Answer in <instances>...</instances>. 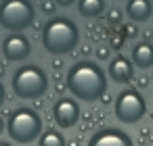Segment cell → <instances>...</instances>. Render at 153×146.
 I'll list each match as a JSON object with an SVG mask.
<instances>
[{
  "instance_id": "cell-20",
  "label": "cell",
  "mask_w": 153,
  "mask_h": 146,
  "mask_svg": "<svg viewBox=\"0 0 153 146\" xmlns=\"http://www.w3.org/2000/svg\"><path fill=\"white\" fill-rule=\"evenodd\" d=\"M55 2H57V7H61V9H69V7H74L76 0H55Z\"/></svg>"
},
{
  "instance_id": "cell-5",
  "label": "cell",
  "mask_w": 153,
  "mask_h": 146,
  "mask_svg": "<svg viewBox=\"0 0 153 146\" xmlns=\"http://www.w3.org/2000/svg\"><path fill=\"white\" fill-rule=\"evenodd\" d=\"M36 9L32 0H2L0 2V25L9 32H23L34 25Z\"/></svg>"
},
{
  "instance_id": "cell-21",
  "label": "cell",
  "mask_w": 153,
  "mask_h": 146,
  "mask_svg": "<svg viewBox=\"0 0 153 146\" xmlns=\"http://www.w3.org/2000/svg\"><path fill=\"white\" fill-rule=\"evenodd\" d=\"M136 84H138V88H147V86H149V77H147V75H140Z\"/></svg>"
},
{
  "instance_id": "cell-22",
  "label": "cell",
  "mask_w": 153,
  "mask_h": 146,
  "mask_svg": "<svg viewBox=\"0 0 153 146\" xmlns=\"http://www.w3.org/2000/svg\"><path fill=\"white\" fill-rule=\"evenodd\" d=\"M4 98H7V90H4V86H2V81H0V106H2V102H4Z\"/></svg>"
},
{
  "instance_id": "cell-27",
  "label": "cell",
  "mask_w": 153,
  "mask_h": 146,
  "mask_svg": "<svg viewBox=\"0 0 153 146\" xmlns=\"http://www.w3.org/2000/svg\"><path fill=\"white\" fill-rule=\"evenodd\" d=\"M0 146H11V144L9 142H0Z\"/></svg>"
},
{
  "instance_id": "cell-25",
  "label": "cell",
  "mask_w": 153,
  "mask_h": 146,
  "mask_svg": "<svg viewBox=\"0 0 153 146\" xmlns=\"http://www.w3.org/2000/svg\"><path fill=\"white\" fill-rule=\"evenodd\" d=\"M67 146H80V142H78V140H69Z\"/></svg>"
},
{
  "instance_id": "cell-9",
  "label": "cell",
  "mask_w": 153,
  "mask_h": 146,
  "mask_svg": "<svg viewBox=\"0 0 153 146\" xmlns=\"http://www.w3.org/2000/svg\"><path fill=\"white\" fill-rule=\"evenodd\" d=\"M86 146H134L132 138L117 127H103L99 131H94L88 140Z\"/></svg>"
},
{
  "instance_id": "cell-14",
  "label": "cell",
  "mask_w": 153,
  "mask_h": 146,
  "mask_svg": "<svg viewBox=\"0 0 153 146\" xmlns=\"http://www.w3.org/2000/svg\"><path fill=\"white\" fill-rule=\"evenodd\" d=\"M38 142H40V146H67V140H65L57 129H46V131H42L40 138H38Z\"/></svg>"
},
{
  "instance_id": "cell-6",
  "label": "cell",
  "mask_w": 153,
  "mask_h": 146,
  "mask_svg": "<svg viewBox=\"0 0 153 146\" xmlns=\"http://www.w3.org/2000/svg\"><path fill=\"white\" fill-rule=\"evenodd\" d=\"M113 111H115L117 121L134 125L147 115V100L136 88H126L117 94Z\"/></svg>"
},
{
  "instance_id": "cell-7",
  "label": "cell",
  "mask_w": 153,
  "mask_h": 146,
  "mask_svg": "<svg viewBox=\"0 0 153 146\" xmlns=\"http://www.w3.org/2000/svg\"><path fill=\"white\" fill-rule=\"evenodd\" d=\"M80 115H82L80 104H78L74 98H59V100L55 102V106H53V119H55V123H57L59 127H63V129L74 127V125L80 121Z\"/></svg>"
},
{
  "instance_id": "cell-23",
  "label": "cell",
  "mask_w": 153,
  "mask_h": 146,
  "mask_svg": "<svg viewBox=\"0 0 153 146\" xmlns=\"http://www.w3.org/2000/svg\"><path fill=\"white\" fill-rule=\"evenodd\" d=\"M53 67H55V69H61V67H63V61H61L59 56H57V59H53Z\"/></svg>"
},
{
  "instance_id": "cell-10",
  "label": "cell",
  "mask_w": 153,
  "mask_h": 146,
  "mask_svg": "<svg viewBox=\"0 0 153 146\" xmlns=\"http://www.w3.org/2000/svg\"><path fill=\"white\" fill-rule=\"evenodd\" d=\"M109 77L115 81V84H130L134 79V65L130 59L117 54L111 59L109 63Z\"/></svg>"
},
{
  "instance_id": "cell-8",
  "label": "cell",
  "mask_w": 153,
  "mask_h": 146,
  "mask_svg": "<svg viewBox=\"0 0 153 146\" xmlns=\"http://www.w3.org/2000/svg\"><path fill=\"white\" fill-rule=\"evenodd\" d=\"M2 54L7 56V61H25L32 54V42L27 36L13 32L4 38L2 42Z\"/></svg>"
},
{
  "instance_id": "cell-26",
  "label": "cell",
  "mask_w": 153,
  "mask_h": 146,
  "mask_svg": "<svg viewBox=\"0 0 153 146\" xmlns=\"http://www.w3.org/2000/svg\"><path fill=\"white\" fill-rule=\"evenodd\" d=\"M2 131H4V119L0 117V134H2Z\"/></svg>"
},
{
  "instance_id": "cell-12",
  "label": "cell",
  "mask_w": 153,
  "mask_h": 146,
  "mask_svg": "<svg viewBox=\"0 0 153 146\" xmlns=\"http://www.w3.org/2000/svg\"><path fill=\"white\" fill-rule=\"evenodd\" d=\"M132 63L140 69H151L153 67V44L149 40H140L132 48Z\"/></svg>"
},
{
  "instance_id": "cell-3",
  "label": "cell",
  "mask_w": 153,
  "mask_h": 146,
  "mask_svg": "<svg viewBox=\"0 0 153 146\" xmlns=\"http://www.w3.org/2000/svg\"><path fill=\"white\" fill-rule=\"evenodd\" d=\"M11 88L15 96L23 100H36L42 98L48 90V75L38 65H23L13 73Z\"/></svg>"
},
{
  "instance_id": "cell-4",
  "label": "cell",
  "mask_w": 153,
  "mask_h": 146,
  "mask_svg": "<svg viewBox=\"0 0 153 146\" xmlns=\"http://www.w3.org/2000/svg\"><path fill=\"white\" fill-rule=\"evenodd\" d=\"M7 131H9L11 140H15L19 144H30V142L38 140L42 134V117L34 109H27V106L15 109L9 113Z\"/></svg>"
},
{
  "instance_id": "cell-2",
  "label": "cell",
  "mask_w": 153,
  "mask_h": 146,
  "mask_svg": "<svg viewBox=\"0 0 153 146\" xmlns=\"http://www.w3.org/2000/svg\"><path fill=\"white\" fill-rule=\"evenodd\" d=\"M80 44V29L69 17H51L42 27V46L55 56L69 54Z\"/></svg>"
},
{
  "instance_id": "cell-17",
  "label": "cell",
  "mask_w": 153,
  "mask_h": 146,
  "mask_svg": "<svg viewBox=\"0 0 153 146\" xmlns=\"http://www.w3.org/2000/svg\"><path fill=\"white\" fill-rule=\"evenodd\" d=\"M40 11H42L44 15H53V13L57 11V2H55V0H44V2L40 4Z\"/></svg>"
},
{
  "instance_id": "cell-13",
  "label": "cell",
  "mask_w": 153,
  "mask_h": 146,
  "mask_svg": "<svg viewBox=\"0 0 153 146\" xmlns=\"http://www.w3.org/2000/svg\"><path fill=\"white\" fill-rule=\"evenodd\" d=\"M105 11H107L105 0H78V13L84 19H99L101 15H105Z\"/></svg>"
},
{
  "instance_id": "cell-15",
  "label": "cell",
  "mask_w": 153,
  "mask_h": 146,
  "mask_svg": "<svg viewBox=\"0 0 153 146\" xmlns=\"http://www.w3.org/2000/svg\"><path fill=\"white\" fill-rule=\"evenodd\" d=\"M124 15H122V11L120 9H107V23H111V25H122L124 21Z\"/></svg>"
},
{
  "instance_id": "cell-18",
  "label": "cell",
  "mask_w": 153,
  "mask_h": 146,
  "mask_svg": "<svg viewBox=\"0 0 153 146\" xmlns=\"http://www.w3.org/2000/svg\"><path fill=\"white\" fill-rule=\"evenodd\" d=\"M109 54H111V48H109V46H99V48H97V59H99V61H107Z\"/></svg>"
},
{
  "instance_id": "cell-28",
  "label": "cell",
  "mask_w": 153,
  "mask_h": 146,
  "mask_svg": "<svg viewBox=\"0 0 153 146\" xmlns=\"http://www.w3.org/2000/svg\"><path fill=\"white\" fill-rule=\"evenodd\" d=\"M0 2H2V0H0Z\"/></svg>"
},
{
  "instance_id": "cell-11",
  "label": "cell",
  "mask_w": 153,
  "mask_h": 146,
  "mask_svg": "<svg viewBox=\"0 0 153 146\" xmlns=\"http://www.w3.org/2000/svg\"><path fill=\"white\" fill-rule=\"evenodd\" d=\"M126 15L134 23H145L153 15L151 0H126Z\"/></svg>"
},
{
  "instance_id": "cell-19",
  "label": "cell",
  "mask_w": 153,
  "mask_h": 146,
  "mask_svg": "<svg viewBox=\"0 0 153 146\" xmlns=\"http://www.w3.org/2000/svg\"><path fill=\"white\" fill-rule=\"evenodd\" d=\"M124 42H126V40H124L122 36H111V48H115V50H120V48L124 46Z\"/></svg>"
},
{
  "instance_id": "cell-24",
  "label": "cell",
  "mask_w": 153,
  "mask_h": 146,
  "mask_svg": "<svg viewBox=\"0 0 153 146\" xmlns=\"http://www.w3.org/2000/svg\"><path fill=\"white\" fill-rule=\"evenodd\" d=\"M88 52H90V46L84 44V46H82V54H88Z\"/></svg>"
},
{
  "instance_id": "cell-16",
  "label": "cell",
  "mask_w": 153,
  "mask_h": 146,
  "mask_svg": "<svg viewBox=\"0 0 153 146\" xmlns=\"http://www.w3.org/2000/svg\"><path fill=\"white\" fill-rule=\"evenodd\" d=\"M120 36H122L124 40H130V38L136 36V27H134L132 23H122V25H120Z\"/></svg>"
},
{
  "instance_id": "cell-1",
  "label": "cell",
  "mask_w": 153,
  "mask_h": 146,
  "mask_svg": "<svg viewBox=\"0 0 153 146\" xmlns=\"http://www.w3.org/2000/svg\"><path fill=\"white\" fill-rule=\"evenodd\" d=\"M65 86L78 100L97 102L107 92V75L97 63L80 61L69 67L65 75Z\"/></svg>"
}]
</instances>
